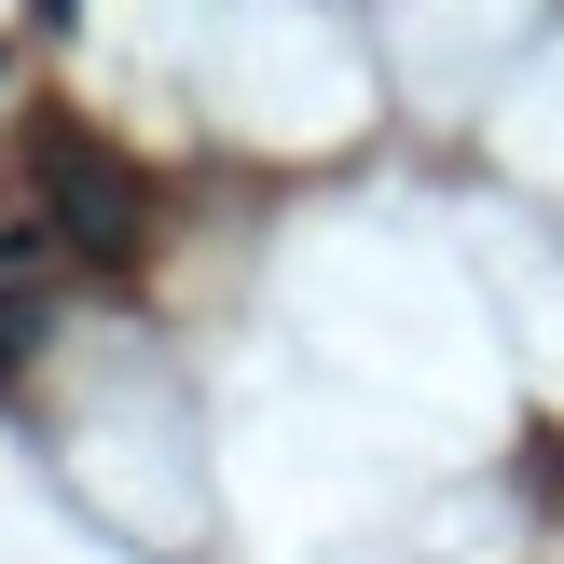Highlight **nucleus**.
Instances as JSON below:
<instances>
[{
	"instance_id": "nucleus-2",
	"label": "nucleus",
	"mask_w": 564,
	"mask_h": 564,
	"mask_svg": "<svg viewBox=\"0 0 564 564\" xmlns=\"http://www.w3.org/2000/svg\"><path fill=\"white\" fill-rule=\"evenodd\" d=\"M55 14H69V0H42V28H55Z\"/></svg>"
},
{
	"instance_id": "nucleus-1",
	"label": "nucleus",
	"mask_w": 564,
	"mask_h": 564,
	"mask_svg": "<svg viewBox=\"0 0 564 564\" xmlns=\"http://www.w3.org/2000/svg\"><path fill=\"white\" fill-rule=\"evenodd\" d=\"M55 220H69L97 262H138V180L110 152H55Z\"/></svg>"
}]
</instances>
